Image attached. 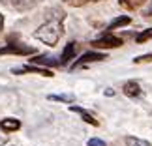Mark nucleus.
I'll return each instance as SVG.
<instances>
[{
	"label": "nucleus",
	"mask_w": 152,
	"mask_h": 146,
	"mask_svg": "<svg viewBox=\"0 0 152 146\" xmlns=\"http://www.w3.org/2000/svg\"><path fill=\"white\" fill-rule=\"evenodd\" d=\"M51 13L53 15L34 32V38L39 39V41L45 43V45H49V47H55L58 43V39L64 36L62 21H64V17H66V13H64L62 9H53Z\"/></svg>",
	"instance_id": "nucleus-1"
},
{
	"label": "nucleus",
	"mask_w": 152,
	"mask_h": 146,
	"mask_svg": "<svg viewBox=\"0 0 152 146\" xmlns=\"http://www.w3.org/2000/svg\"><path fill=\"white\" fill-rule=\"evenodd\" d=\"M36 52V49L30 47V45H25V43H19V41H15V43H8L6 47L0 49V56H4V54H15V56H30Z\"/></svg>",
	"instance_id": "nucleus-2"
},
{
	"label": "nucleus",
	"mask_w": 152,
	"mask_h": 146,
	"mask_svg": "<svg viewBox=\"0 0 152 146\" xmlns=\"http://www.w3.org/2000/svg\"><path fill=\"white\" fill-rule=\"evenodd\" d=\"M90 45L94 49H116L122 45V38L113 36V32H107L103 36H100L98 39H94V41H90Z\"/></svg>",
	"instance_id": "nucleus-3"
},
{
	"label": "nucleus",
	"mask_w": 152,
	"mask_h": 146,
	"mask_svg": "<svg viewBox=\"0 0 152 146\" xmlns=\"http://www.w3.org/2000/svg\"><path fill=\"white\" fill-rule=\"evenodd\" d=\"M107 54H103V52H98V51H90V52H85L83 56L79 58L77 62L72 66V69H79V68H86L88 64H94V62H103Z\"/></svg>",
	"instance_id": "nucleus-4"
},
{
	"label": "nucleus",
	"mask_w": 152,
	"mask_h": 146,
	"mask_svg": "<svg viewBox=\"0 0 152 146\" xmlns=\"http://www.w3.org/2000/svg\"><path fill=\"white\" fill-rule=\"evenodd\" d=\"M11 73H15V75H25V73H38V75H43V77H53V73L51 69L47 68H39V66H23V68H13L11 69Z\"/></svg>",
	"instance_id": "nucleus-5"
},
{
	"label": "nucleus",
	"mask_w": 152,
	"mask_h": 146,
	"mask_svg": "<svg viewBox=\"0 0 152 146\" xmlns=\"http://www.w3.org/2000/svg\"><path fill=\"white\" fill-rule=\"evenodd\" d=\"M0 2H4L6 6H10V8H13L17 11H28V9H32L39 0H0Z\"/></svg>",
	"instance_id": "nucleus-6"
},
{
	"label": "nucleus",
	"mask_w": 152,
	"mask_h": 146,
	"mask_svg": "<svg viewBox=\"0 0 152 146\" xmlns=\"http://www.w3.org/2000/svg\"><path fill=\"white\" fill-rule=\"evenodd\" d=\"M77 51H79V45L75 41H69L66 47H64L62 54H60V66H66V64L72 62L75 58V54H77Z\"/></svg>",
	"instance_id": "nucleus-7"
},
{
	"label": "nucleus",
	"mask_w": 152,
	"mask_h": 146,
	"mask_svg": "<svg viewBox=\"0 0 152 146\" xmlns=\"http://www.w3.org/2000/svg\"><path fill=\"white\" fill-rule=\"evenodd\" d=\"M30 64L32 66H49V68H56L60 66V60H56V58H53L49 54H38L30 58Z\"/></svg>",
	"instance_id": "nucleus-8"
},
{
	"label": "nucleus",
	"mask_w": 152,
	"mask_h": 146,
	"mask_svg": "<svg viewBox=\"0 0 152 146\" xmlns=\"http://www.w3.org/2000/svg\"><path fill=\"white\" fill-rule=\"evenodd\" d=\"M0 129L4 133H15L17 129H21V122L17 118H2L0 120Z\"/></svg>",
	"instance_id": "nucleus-9"
},
{
	"label": "nucleus",
	"mask_w": 152,
	"mask_h": 146,
	"mask_svg": "<svg viewBox=\"0 0 152 146\" xmlns=\"http://www.w3.org/2000/svg\"><path fill=\"white\" fill-rule=\"evenodd\" d=\"M69 110H72V113H77L81 118H83L86 124H90V126H94V127H98L100 126V122H98L94 116H92L88 110H85V109H81V107H75V105H72V107H69Z\"/></svg>",
	"instance_id": "nucleus-10"
},
{
	"label": "nucleus",
	"mask_w": 152,
	"mask_h": 146,
	"mask_svg": "<svg viewBox=\"0 0 152 146\" xmlns=\"http://www.w3.org/2000/svg\"><path fill=\"white\" fill-rule=\"evenodd\" d=\"M122 92H124L128 97H139L141 96V86H139L137 81H128L124 84V88H122Z\"/></svg>",
	"instance_id": "nucleus-11"
},
{
	"label": "nucleus",
	"mask_w": 152,
	"mask_h": 146,
	"mask_svg": "<svg viewBox=\"0 0 152 146\" xmlns=\"http://www.w3.org/2000/svg\"><path fill=\"white\" fill-rule=\"evenodd\" d=\"M130 23H132V19L128 15H120V17H116V19H113L109 23V32L116 30V28H122V26H128Z\"/></svg>",
	"instance_id": "nucleus-12"
},
{
	"label": "nucleus",
	"mask_w": 152,
	"mask_h": 146,
	"mask_svg": "<svg viewBox=\"0 0 152 146\" xmlns=\"http://www.w3.org/2000/svg\"><path fill=\"white\" fill-rule=\"evenodd\" d=\"M145 2H147V0H118L120 8H122V9H128V11H135V9H139Z\"/></svg>",
	"instance_id": "nucleus-13"
},
{
	"label": "nucleus",
	"mask_w": 152,
	"mask_h": 146,
	"mask_svg": "<svg viewBox=\"0 0 152 146\" xmlns=\"http://www.w3.org/2000/svg\"><path fill=\"white\" fill-rule=\"evenodd\" d=\"M51 101H62V103H73L75 101V96L72 94H51L49 96Z\"/></svg>",
	"instance_id": "nucleus-14"
},
{
	"label": "nucleus",
	"mask_w": 152,
	"mask_h": 146,
	"mask_svg": "<svg viewBox=\"0 0 152 146\" xmlns=\"http://www.w3.org/2000/svg\"><path fill=\"white\" fill-rule=\"evenodd\" d=\"M126 144L128 146H152L148 141H143V139H137V137H126Z\"/></svg>",
	"instance_id": "nucleus-15"
},
{
	"label": "nucleus",
	"mask_w": 152,
	"mask_h": 146,
	"mask_svg": "<svg viewBox=\"0 0 152 146\" xmlns=\"http://www.w3.org/2000/svg\"><path fill=\"white\" fill-rule=\"evenodd\" d=\"M148 39H152V28H147V30H143L141 34H137V36H135V41L137 43H147Z\"/></svg>",
	"instance_id": "nucleus-16"
},
{
	"label": "nucleus",
	"mask_w": 152,
	"mask_h": 146,
	"mask_svg": "<svg viewBox=\"0 0 152 146\" xmlns=\"http://www.w3.org/2000/svg\"><path fill=\"white\" fill-rule=\"evenodd\" d=\"M68 6H72V8H81V6H86L90 2H100V0H64Z\"/></svg>",
	"instance_id": "nucleus-17"
},
{
	"label": "nucleus",
	"mask_w": 152,
	"mask_h": 146,
	"mask_svg": "<svg viewBox=\"0 0 152 146\" xmlns=\"http://www.w3.org/2000/svg\"><path fill=\"white\" fill-rule=\"evenodd\" d=\"M152 62V52H148V54H143V56H137L133 58V64H148Z\"/></svg>",
	"instance_id": "nucleus-18"
},
{
	"label": "nucleus",
	"mask_w": 152,
	"mask_h": 146,
	"mask_svg": "<svg viewBox=\"0 0 152 146\" xmlns=\"http://www.w3.org/2000/svg\"><path fill=\"white\" fill-rule=\"evenodd\" d=\"M88 146H107V144H105V141H102V139H90Z\"/></svg>",
	"instance_id": "nucleus-19"
},
{
	"label": "nucleus",
	"mask_w": 152,
	"mask_h": 146,
	"mask_svg": "<svg viewBox=\"0 0 152 146\" xmlns=\"http://www.w3.org/2000/svg\"><path fill=\"white\" fill-rule=\"evenodd\" d=\"M143 17H145V19H152V4H150V8H148V9H145Z\"/></svg>",
	"instance_id": "nucleus-20"
},
{
	"label": "nucleus",
	"mask_w": 152,
	"mask_h": 146,
	"mask_svg": "<svg viewBox=\"0 0 152 146\" xmlns=\"http://www.w3.org/2000/svg\"><path fill=\"white\" fill-rule=\"evenodd\" d=\"M2 30H4V15L0 13V34H2Z\"/></svg>",
	"instance_id": "nucleus-21"
},
{
	"label": "nucleus",
	"mask_w": 152,
	"mask_h": 146,
	"mask_svg": "<svg viewBox=\"0 0 152 146\" xmlns=\"http://www.w3.org/2000/svg\"><path fill=\"white\" fill-rule=\"evenodd\" d=\"M6 142H8V139H6V137H0V144H6Z\"/></svg>",
	"instance_id": "nucleus-22"
}]
</instances>
